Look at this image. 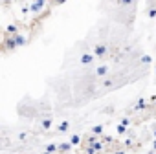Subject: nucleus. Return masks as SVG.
<instances>
[{"mask_svg":"<svg viewBox=\"0 0 156 154\" xmlns=\"http://www.w3.org/2000/svg\"><path fill=\"white\" fill-rule=\"evenodd\" d=\"M143 108H147V101L145 99H138V103L132 107V110H143Z\"/></svg>","mask_w":156,"mask_h":154,"instance_id":"1a4fd4ad","label":"nucleus"},{"mask_svg":"<svg viewBox=\"0 0 156 154\" xmlns=\"http://www.w3.org/2000/svg\"><path fill=\"white\" fill-rule=\"evenodd\" d=\"M72 147H73V145H72L70 141H66V143H59V154H64V152H68Z\"/></svg>","mask_w":156,"mask_h":154,"instance_id":"0eeeda50","label":"nucleus"},{"mask_svg":"<svg viewBox=\"0 0 156 154\" xmlns=\"http://www.w3.org/2000/svg\"><path fill=\"white\" fill-rule=\"evenodd\" d=\"M57 130H59V132H66V130H68V121H62Z\"/></svg>","mask_w":156,"mask_h":154,"instance_id":"2eb2a0df","label":"nucleus"},{"mask_svg":"<svg viewBox=\"0 0 156 154\" xmlns=\"http://www.w3.org/2000/svg\"><path fill=\"white\" fill-rule=\"evenodd\" d=\"M140 62H141V64H151V62H152V57H151V55H141V57H140Z\"/></svg>","mask_w":156,"mask_h":154,"instance_id":"f8f14e48","label":"nucleus"},{"mask_svg":"<svg viewBox=\"0 0 156 154\" xmlns=\"http://www.w3.org/2000/svg\"><path fill=\"white\" fill-rule=\"evenodd\" d=\"M92 132H94V134H101V132H103V125H96V127H92Z\"/></svg>","mask_w":156,"mask_h":154,"instance_id":"f3484780","label":"nucleus"},{"mask_svg":"<svg viewBox=\"0 0 156 154\" xmlns=\"http://www.w3.org/2000/svg\"><path fill=\"white\" fill-rule=\"evenodd\" d=\"M147 17H149V19H156V8L151 6V8L147 9Z\"/></svg>","mask_w":156,"mask_h":154,"instance_id":"4468645a","label":"nucleus"},{"mask_svg":"<svg viewBox=\"0 0 156 154\" xmlns=\"http://www.w3.org/2000/svg\"><path fill=\"white\" fill-rule=\"evenodd\" d=\"M94 57H96L94 53H83L81 55V64H90L94 61Z\"/></svg>","mask_w":156,"mask_h":154,"instance_id":"423d86ee","label":"nucleus"},{"mask_svg":"<svg viewBox=\"0 0 156 154\" xmlns=\"http://www.w3.org/2000/svg\"><path fill=\"white\" fill-rule=\"evenodd\" d=\"M70 143H72V145H79V143H81V136H79V134H72V136H70Z\"/></svg>","mask_w":156,"mask_h":154,"instance_id":"9b49d317","label":"nucleus"},{"mask_svg":"<svg viewBox=\"0 0 156 154\" xmlns=\"http://www.w3.org/2000/svg\"><path fill=\"white\" fill-rule=\"evenodd\" d=\"M6 33H8L9 37H15V35H19V26H17V24H9V26L6 28Z\"/></svg>","mask_w":156,"mask_h":154,"instance_id":"20e7f679","label":"nucleus"},{"mask_svg":"<svg viewBox=\"0 0 156 154\" xmlns=\"http://www.w3.org/2000/svg\"><path fill=\"white\" fill-rule=\"evenodd\" d=\"M103 86H112V79H105L103 81Z\"/></svg>","mask_w":156,"mask_h":154,"instance_id":"5701e85b","label":"nucleus"},{"mask_svg":"<svg viewBox=\"0 0 156 154\" xmlns=\"http://www.w3.org/2000/svg\"><path fill=\"white\" fill-rule=\"evenodd\" d=\"M152 150H154V152H156V139H154V141H152Z\"/></svg>","mask_w":156,"mask_h":154,"instance_id":"a878e982","label":"nucleus"},{"mask_svg":"<svg viewBox=\"0 0 156 154\" xmlns=\"http://www.w3.org/2000/svg\"><path fill=\"white\" fill-rule=\"evenodd\" d=\"M152 136H154V139H156V128H154V132H152Z\"/></svg>","mask_w":156,"mask_h":154,"instance_id":"cd10ccee","label":"nucleus"},{"mask_svg":"<svg viewBox=\"0 0 156 154\" xmlns=\"http://www.w3.org/2000/svg\"><path fill=\"white\" fill-rule=\"evenodd\" d=\"M4 48H6V50H13V48H17V44H15V39L8 35V37L4 39Z\"/></svg>","mask_w":156,"mask_h":154,"instance_id":"7ed1b4c3","label":"nucleus"},{"mask_svg":"<svg viewBox=\"0 0 156 154\" xmlns=\"http://www.w3.org/2000/svg\"><path fill=\"white\" fill-rule=\"evenodd\" d=\"M44 154H50V152H46V150H44Z\"/></svg>","mask_w":156,"mask_h":154,"instance_id":"c85d7f7f","label":"nucleus"},{"mask_svg":"<svg viewBox=\"0 0 156 154\" xmlns=\"http://www.w3.org/2000/svg\"><path fill=\"white\" fill-rule=\"evenodd\" d=\"M114 154H125V150H116Z\"/></svg>","mask_w":156,"mask_h":154,"instance_id":"bb28decb","label":"nucleus"},{"mask_svg":"<svg viewBox=\"0 0 156 154\" xmlns=\"http://www.w3.org/2000/svg\"><path fill=\"white\" fill-rule=\"evenodd\" d=\"M107 51H108V48H107L105 44H96V46H94V55H96V57H105Z\"/></svg>","mask_w":156,"mask_h":154,"instance_id":"f03ea898","label":"nucleus"},{"mask_svg":"<svg viewBox=\"0 0 156 154\" xmlns=\"http://www.w3.org/2000/svg\"><path fill=\"white\" fill-rule=\"evenodd\" d=\"M44 150H46V152H50V154L59 152V145H55V143H48V145L44 147Z\"/></svg>","mask_w":156,"mask_h":154,"instance_id":"9d476101","label":"nucleus"},{"mask_svg":"<svg viewBox=\"0 0 156 154\" xmlns=\"http://www.w3.org/2000/svg\"><path fill=\"white\" fill-rule=\"evenodd\" d=\"M96 75H98V77H107V75H108V68H107L105 64L98 66V68H96Z\"/></svg>","mask_w":156,"mask_h":154,"instance_id":"39448f33","label":"nucleus"},{"mask_svg":"<svg viewBox=\"0 0 156 154\" xmlns=\"http://www.w3.org/2000/svg\"><path fill=\"white\" fill-rule=\"evenodd\" d=\"M13 39H15V44H17V48H19V46H24V44H26V37H24L22 33H19V35H15Z\"/></svg>","mask_w":156,"mask_h":154,"instance_id":"6e6552de","label":"nucleus"},{"mask_svg":"<svg viewBox=\"0 0 156 154\" xmlns=\"http://www.w3.org/2000/svg\"><path fill=\"white\" fill-rule=\"evenodd\" d=\"M85 154H96V149H94L92 145H87V147H85Z\"/></svg>","mask_w":156,"mask_h":154,"instance_id":"a211bd4d","label":"nucleus"},{"mask_svg":"<svg viewBox=\"0 0 156 154\" xmlns=\"http://www.w3.org/2000/svg\"><path fill=\"white\" fill-rule=\"evenodd\" d=\"M121 125L129 127V125H130V117H127V116H125V117H121Z\"/></svg>","mask_w":156,"mask_h":154,"instance_id":"412c9836","label":"nucleus"},{"mask_svg":"<svg viewBox=\"0 0 156 154\" xmlns=\"http://www.w3.org/2000/svg\"><path fill=\"white\" fill-rule=\"evenodd\" d=\"M92 147H94V149H96V152H99V150H103V149H105V147H103V143H101V141H98V143H96V145H92Z\"/></svg>","mask_w":156,"mask_h":154,"instance_id":"aec40b11","label":"nucleus"},{"mask_svg":"<svg viewBox=\"0 0 156 154\" xmlns=\"http://www.w3.org/2000/svg\"><path fill=\"white\" fill-rule=\"evenodd\" d=\"M132 2H134V0H119V4H121V6H130Z\"/></svg>","mask_w":156,"mask_h":154,"instance_id":"4be33fe9","label":"nucleus"},{"mask_svg":"<svg viewBox=\"0 0 156 154\" xmlns=\"http://www.w3.org/2000/svg\"><path fill=\"white\" fill-rule=\"evenodd\" d=\"M116 132H118V134H125V132H127V127H125V125H121V123H119V125H118V127H116Z\"/></svg>","mask_w":156,"mask_h":154,"instance_id":"dca6fc26","label":"nucleus"},{"mask_svg":"<svg viewBox=\"0 0 156 154\" xmlns=\"http://www.w3.org/2000/svg\"><path fill=\"white\" fill-rule=\"evenodd\" d=\"M19 138H20V139H26V138H28V134H26V132H20V134H19Z\"/></svg>","mask_w":156,"mask_h":154,"instance_id":"393cba45","label":"nucleus"},{"mask_svg":"<svg viewBox=\"0 0 156 154\" xmlns=\"http://www.w3.org/2000/svg\"><path fill=\"white\" fill-rule=\"evenodd\" d=\"M41 127H42L44 130H48V128L51 127V119H50V117H46V119H42V121H41Z\"/></svg>","mask_w":156,"mask_h":154,"instance_id":"ddd939ff","label":"nucleus"},{"mask_svg":"<svg viewBox=\"0 0 156 154\" xmlns=\"http://www.w3.org/2000/svg\"><path fill=\"white\" fill-rule=\"evenodd\" d=\"M46 2H48V0H33V2L30 4V11H31V13H41V11H44Z\"/></svg>","mask_w":156,"mask_h":154,"instance_id":"f257e3e1","label":"nucleus"},{"mask_svg":"<svg viewBox=\"0 0 156 154\" xmlns=\"http://www.w3.org/2000/svg\"><path fill=\"white\" fill-rule=\"evenodd\" d=\"M96 143H98L96 136H88V139H87V145H96Z\"/></svg>","mask_w":156,"mask_h":154,"instance_id":"6ab92c4d","label":"nucleus"},{"mask_svg":"<svg viewBox=\"0 0 156 154\" xmlns=\"http://www.w3.org/2000/svg\"><path fill=\"white\" fill-rule=\"evenodd\" d=\"M64 2H66V0H51V4H59V6L64 4Z\"/></svg>","mask_w":156,"mask_h":154,"instance_id":"b1692460","label":"nucleus"}]
</instances>
